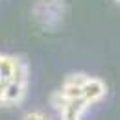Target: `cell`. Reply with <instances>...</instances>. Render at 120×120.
Returning <instances> with one entry per match:
<instances>
[{"label":"cell","mask_w":120,"mask_h":120,"mask_svg":"<svg viewBox=\"0 0 120 120\" xmlns=\"http://www.w3.org/2000/svg\"><path fill=\"white\" fill-rule=\"evenodd\" d=\"M26 120H48V118L43 116V115H39V113H30V115L26 116Z\"/></svg>","instance_id":"obj_2"},{"label":"cell","mask_w":120,"mask_h":120,"mask_svg":"<svg viewBox=\"0 0 120 120\" xmlns=\"http://www.w3.org/2000/svg\"><path fill=\"white\" fill-rule=\"evenodd\" d=\"M61 13H63L61 0H39L35 6V15L43 26H56Z\"/></svg>","instance_id":"obj_1"},{"label":"cell","mask_w":120,"mask_h":120,"mask_svg":"<svg viewBox=\"0 0 120 120\" xmlns=\"http://www.w3.org/2000/svg\"><path fill=\"white\" fill-rule=\"evenodd\" d=\"M116 2H120V0H116Z\"/></svg>","instance_id":"obj_3"}]
</instances>
